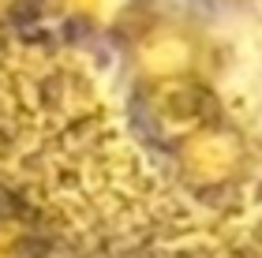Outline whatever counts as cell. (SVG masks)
<instances>
[{
	"label": "cell",
	"instance_id": "cell-3",
	"mask_svg": "<svg viewBox=\"0 0 262 258\" xmlns=\"http://www.w3.org/2000/svg\"><path fill=\"white\" fill-rule=\"evenodd\" d=\"M213 4H225V8H236V4H251V0H213Z\"/></svg>",
	"mask_w": 262,
	"mask_h": 258
},
{
	"label": "cell",
	"instance_id": "cell-1",
	"mask_svg": "<svg viewBox=\"0 0 262 258\" xmlns=\"http://www.w3.org/2000/svg\"><path fill=\"white\" fill-rule=\"evenodd\" d=\"M124 60L139 90L210 83L217 45L199 19L180 15V11H158L131 27Z\"/></svg>",
	"mask_w": 262,
	"mask_h": 258
},
{
	"label": "cell",
	"instance_id": "cell-2",
	"mask_svg": "<svg viewBox=\"0 0 262 258\" xmlns=\"http://www.w3.org/2000/svg\"><path fill=\"white\" fill-rule=\"evenodd\" d=\"M176 154H180V172L191 183L217 187V183H229L244 172L247 138L221 112H213L206 124H199L195 131L176 138Z\"/></svg>",
	"mask_w": 262,
	"mask_h": 258
}]
</instances>
